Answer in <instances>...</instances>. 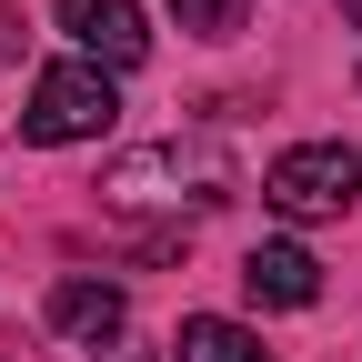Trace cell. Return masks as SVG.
Returning a JSON list of instances; mask_svg holds the SVG:
<instances>
[{
	"mask_svg": "<svg viewBox=\"0 0 362 362\" xmlns=\"http://www.w3.org/2000/svg\"><path fill=\"white\" fill-rule=\"evenodd\" d=\"M221 192H232V151L202 141V131H192V141H181V131H171V141H141V151H121V161L101 171V202H111V211H141V202L202 211V202H221Z\"/></svg>",
	"mask_w": 362,
	"mask_h": 362,
	"instance_id": "cell-1",
	"label": "cell"
},
{
	"mask_svg": "<svg viewBox=\"0 0 362 362\" xmlns=\"http://www.w3.org/2000/svg\"><path fill=\"white\" fill-rule=\"evenodd\" d=\"M111 111H121V90H111V71H90V61H51L30 81V111H21V141H101L111 131Z\"/></svg>",
	"mask_w": 362,
	"mask_h": 362,
	"instance_id": "cell-2",
	"label": "cell"
},
{
	"mask_svg": "<svg viewBox=\"0 0 362 362\" xmlns=\"http://www.w3.org/2000/svg\"><path fill=\"white\" fill-rule=\"evenodd\" d=\"M262 202L282 211V221H332L342 202H362V151H342V141H292L282 161L262 171Z\"/></svg>",
	"mask_w": 362,
	"mask_h": 362,
	"instance_id": "cell-3",
	"label": "cell"
},
{
	"mask_svg": "<svg viewBox=\"0 0 362 362\" xmlns=\"http://www.w3.org/2000/svg\"><path fill=\"white\" fill-rule=\"evenodd\" d=\"M61 30L81 40V61H90V71H131V61L151 51L141 0H61Z\"/></svg>",
	"mask_w": 362,
	"mask_h": 362,
	"instance_id": "cell-4",
	"label": "cell"
},
{
	"mask_svg": "<svg viewBox=\"0 0 362 362\" xmlns=\"http://www.w3.org/2000/svg\"><path fill=\"white\" fill-rule=\"evenodd\" d=\"M242 292H252L262 312H312V302H322V262H312L302 242H252Z\"/></svg>",
	"mask_w": 362,
	"mask_h": 362,
	"instance_id": "cell-5",
	"label": "cell"
},
{
	"mask_svg": "<svg viewBox=\"0 0 362 362\" xmlns=\"http://www.w3.org/2000/svg\"><path fill=\"white\" fill-rule=\"evenodd\" d=\"M121 322H131V302H121V282H90V272H71V282L51 292V332L61 342H121Z\"/></svg>",
	"mask_w": 362,
	"mask_h": 362,
	"instance_id": "cell-6",
	"label": "cell"
},
{
	"mask_svg": "<svg viewBox=\"0 0 362 362\" xmlns=\"http://www.w3.org/2000/svg\"><path fill=\"white\" fill-rule=\"evenodd\" d=\"M171 352H181V362H262V342H252L242 322H221V312H192Z\"/></svg>",
	"mask_w": 362,
	"mask_h": 362,
	"instance_id": "cell-7",
	"label": "cell"
},
{
	"mask_svg": "<svg viewBox=\"0 0 362 362\" xmlns=\"http://www.w3.org/2000/svg\"><path fill=\"white\" fill-rule=\"evenodd\" d=\"M181 11V30H202V40H232L242 30V0H171Z\"/></svg>",
	"mask_w": 362,
	"mask_h": 362,
	"instance_id": "cell-8",
	"label": "cell"
},
{
	"mask_svg": "<svg viewBox=\"0 0 362 362\" xmlns=\"http://www.w3.org/2000/svg\"><path fill=\"white\" fill-rule=\"evenodd\" d=\"M352 11H362V0H352Z\"/></svg>",
	"mask_w": 362,
	"mask_h": 362,
	"instance_id": "cell-9",
	"label": "cell"
}]
</instances>
